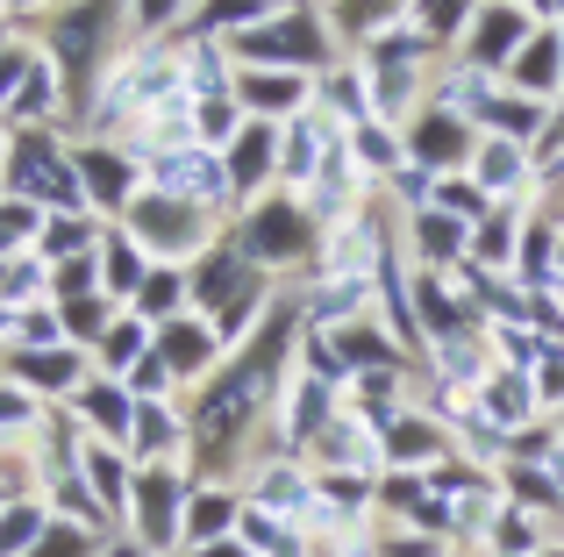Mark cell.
I'll use <instances>...</instances> for the list:
<instances>
[{
  "instance_id": "obj_1",
  "label": "cell",
  "mask_w": 564,
  "mask_h": 557,
  "mask_svg": "<svg viewBox=\"0 0 564 557\" xmlns=\"http://www.w3.org/2000/svg\"><path fill=\"white\" fill-rule=\"evenodd\" d=\"M258 393H264V358H250L243 372H236L229 386H221L215 401H207V436H215V444H221V436H229L236 422H243L250 407H258Z\"/></svg>"
},
{
  "instance_id": "obj_2",
  "label": "cell",
  "mask_w": 564,
  "mask_h": 557,
  "mask_svg": "<svg viewBox=\"0 0 564 557\" xmlns=\"http://www.w3.org/2000/svg\"><path fill=\"white\" fill-rule=\"evenodd\" d=\"M36 536H43V515H36V507H14V515H0V557H22Z\"/></svg>"
},
{
  "instance_id": "obj_3",
  "label": "cell",
  "mask_w": 564,
  "mask_h": 557,
  "mask_svg": "<svg viewBox=\"0 0 564 557\" xmlns=\"http://www.w3.org/2000/svg\"><path fill=\"white\" fill-rule=\"evenodd\" d=\"M165 529H172V479H151L143 487V536L165 544Z\"/></svg>"
},
{
  "instance_id": "obj_4",
  "label": "cell",
  "mask_w": 564,
  "mask_h": 557,
  "mask_svg": "<svg viewBox=\"0 0 564 557\" xmlns=\"http://www.w3.org/2000/svg\"><path fill=\"white\" fill-rule=\"evenodd\" d=\"M258 243H264V251H293V222H286V215H264V222H258Z\"/></svg>"
},
{
  "instance_id": "obj_5",
  "label": "cell",
  "mask_w": 564,
  "mask_h": 557,
  "mask_svg": "<svg viewBox=\"0 0 564 557\" xmlns=\"http://www.w3.org/2000/svg\"><path fill=\"white\" fill-rule=\"evenodd\" d=\"M293 94H301L293 79H250V100H272V108H286Z\"/></svg>"
},
{
  "instance_id": "obj_6",
  "label": "cell",
  "mask_w": 564,
  "mask_h": 557,
  "mask_svg": "<svg viewBox=\"0 0 564 557\" xmlns=\"http://www.w3.org/2000/svg\"><path fill=\"white\" fill-rule=\"evenodd\" d=\"M221 522H229V507H221V501H207V507H200V515H193V529H200V536H207V529H221Z\"/></svg>"
},
{
  "instance_id": "obj_7",
  "label": "cell",
  "mask_w": 564,
  "mask_h": 557,
  "mask_svg": "<svg viewBox=\"0 0 564 557\" xmlns=\"http://www.w3.org/2000/svg\"><path fill=\"white\" fill-rule=\"evenodd\" d=\"M22 336H29V343H51L57 329H51V315H29V321H22Z\"/></svg>"
},
{
  "instance_id": "obj_8",
  "label": "cell",
  "mask_w": 564,
  "mask_h": 557,
  "mask_svg": "<svg viewBox=\"0 0 564 557\" xmlns=\"http://www.w3.org/2000/svg\"><path fill=\"white\" fill-rule=\"evenodd\" d=\"M43 557H79V536H65V529H57L51 544H43Z\"/></svg>"
},
{
  "instance_id": "obj_9",
  "label": "cell",
  "mask_w": 564,
  "mask_h": 557,
  "mask_svg": "<svg viewBox=\"0 0 564 557\" xmlns=\"http://www.w3.org/2000/svg\"><path fill=\"white\" fill-rule=\"evenodd\" d=\"M215 557H243V550H236V544H215Z\"/></svg>"
}]
</instances>
